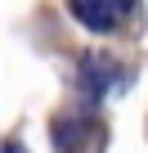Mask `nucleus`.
I'll return each instance as SVG.
<instances>
[{
  "label": "nucleus",
  "instance_id": "1",
  "mask_svg": "<svg viewBox=\"0 0 148 153\" xmlns=\"http://www.w3.org/2000/svg\"><path fill=\"white\" fill-rule=\"evenodd\" d=\"M108 131L99 117H81V113H63L54 117V149L58 153H103Z\"/></svg>",
  "mask_w": 148,
  "mask_h": 153
},
{
  "label": "nucleus",
  "instance_id": "2",
  "mask_svg": "<svg viewBox=\"0 0 148 153\" xmlns=\"http://www.w3.org/2000/svg\"><path fill=\"white\" fill-rule=\"evenodd\" d=\"M67 5H72V14H77L85 27H94V32L117 27L121 18L135 14V0H67Z\"/></svg>",
  "mask_w": 148,
  "mask_h": 153
},
{
  "label": "nucleus",
  "instance_id": "3",
  "mask_svg": "<svg viewBox=\"0 0 148 153\" xmlns=\"http://www.w3.org/2000/svg\"><path fill=\"white\" fill-rule=\"evenodd\" d=\"M81 76H85V90H90V95H103L112 81H121V72H117L108 59H99V54H90V59L81 63Z\"/></svg>",
  "mask_w": 148,
  "mask_h": 153
},
{
  "label": "nucleus",
  "instance_id": "4",
  "mask_svg": "<svg viewBox=\"0 0 148 153\" xmlns=\"http://www.w3.org/2000/svg\"><path fill=\"white\" fill-rule=\"evenodd\" d=\"M0 153H23V149L18 144H0Z\"/></svg>",
  "mask_w": 148,
  "mask_h": 153
}]
</instances>
